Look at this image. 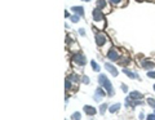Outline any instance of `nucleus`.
<instances>
[{
  "instance_id": "obj_1",
  "label": "nucleus",
  "mask_w": 155,
  "mask_h": 120,
  "mask_svg": "<svg viewBox=\"0 0 155 120\" xmlns=\"http://www.w3.org/2000/svg\"><path fill=\"white\" fill-rule=\"evenodd\" d=\"M93 21H94L96 25H97L98 22L101 23V30L105 28V26H106V21H105V16H104V13H102L101 9L97 8V9L93 10Z\"/></svg>"
},
{
  "instance_id": "obj_2",
  "label": "nucleus",
  "mask_w": 155,
  "mask_h": 120,
  "mask_svg": "<svg viewBox=\"0 0 155 120\" xmlns=\"http://www.w3.org/2000/svg\"><path fill=\"white\" fill-rule=\"evenodd\" d=\"M98 83H100V85H102V87H105V89L109 92V94L110 96H114V89H112V85H111V81L110 80H107V78L105 76V75H100L98 76Z\"/></svg>"
},
{
  "instance_id": "obj_3",
  "label": "nucleus",
  "mask_w": 155,
  "mask_h": 120,
  "mask_svg": "<svg viewBox=\"0 0 155 120\" xmlns=\"http://www.w3.org/2000/svg\"><path fill=\"white\" fill-rule=\"evenodd\" d=\"M71 61H72V63L74 65H78V66H84L85 65V62H87V60H85V57H84V54H82V53H75L74 56H72V58H71Z\"/></svg>"
},
{
  "instance_id": "obj_4",
  "label": "nucleus",
  "mask_w": 155,
  "mask_h": 120,
  "mask_svg": "<svg viewBox=\"0 0 155 120\" xmlns=\"http://www.w3.org/2000/svg\"><path fill=\"white\" fill-rule=\"evenodd\" d=\"M96 43H97V45H98V47L105 45V44L107 43V36H106L105 34H102V32L96 34Z\"/></svg>"
},
{
  "instance_id": "obj_5",
  "label": "nucleus",
  "mask_w": 155,
  "mask_h": 120,
  "mask_svg": "<svg viewBox=\"0 0 155 120\" xmlns=\"http://www.w3.org/2000/svg\"><path fill=\"white\" fill-rule=\"evenodd\" d=\"M107 58L110 61H118L120 58V56H119V52H118V49L116 48H111L110 50L107 52Z\"/></svg>"
},
{
  "instance_id": "obj_6",
  "label": "nucleus",
  "mask_w": 155,
  "mask_h": 120,
  "mask_svg": "<svg viewBox=\"0 0 155 120\" xmlns=\"http://www.w3.org/2000/svg\"><path fill=\"white\" fill-rule=\"evenodd\" d=\"M105 96H106L105 90H104L102 88H98V89L96 90V94H94V101H101Z\"/></svg>"
},
{
  "instance_id": "obj_7",
  "label": "nucleus",
  "mask_w": 155,
  "mask_h": 120,
  "mask_svg": "<svg viewBox=\"0 0 155 120\" xmlns=\"http://www.w3.org/2000/svg\"><path fill=\"white\" fill-rule=\"evenodd\" d=\"M141 66L142 67H145V68H147V70H150V68H153L155 66V63L153 62V61H149V60H145L141 62Z\"/></svg>"
},
{
  "instance_id": "obj_8",
  "label": "nucleus",
  "mask_w": 155,
  "mask_h": 120,
  "mask_svg": "<svg viewBox=\"0 0 155 120\" xmlns=\"http://www.w3.org/2000/svg\"><path fill=\"white\" fill-rule=\"evenodd\" d=\"M105 67H106V70L110 72L112 76H116V75H118V70H116L112 65H110V63H106V65H105Z\"/></svg>"
},
{
  "instance_id": "obj_9",
  "label": "nucleus",
  "mask_w": 155,
  "mask_h": 120,
  "mask_svg": "<svg viewBox=\"0 0 155 120\" xmlns=\"http://www.w3.org/2000/svg\"><path fill=\"white\" fill-rule=\"evenodd\" d=\"M142 97H143V94L140 93V92H137V90H134V92H131V93H129V98H131V100H141Z\"/></svg>"
},
{
  "instance_id": "obj_10",
  "label": "nucleus",
  "mask_w": 155,
  "mask_h": 120,
  "mask_svg": "<svg viewBox=\"0 0 155 120\" xmlns=\"http://www.w3.org/2000/svg\"><path fill=\"white\" fill-rule=\"evenodd\" d=\"M84 111L87 112V115H90V116L97 114V110L94 107H92V106H84Z\"/></svg>"
},
{
  "instance_id": "obj_11",
  "label": "nucleus",
  "mask_w": 155,
  "mask_h": 120,
  "mask_svg": "<svg viewBox=\"0 0 155 120\" xmlns=\"http://www.w3.org/2000/svg\"><path fill=\"white\" fill-rule=\"evenodd\" d=\"M118 61H119L118 63H119L120 66H127V65L131 62V58H129L128 56H124V57H120V58H119Z\"/></svg>"
},
{
  "instance_id": "obj_12",
  "label": "nucleus",
  "mask_w": 155,
  "mask_h": 120,
  "mask_svg": "<svg viewBox=\"0 0 155 120\" xmlns=\"http://www.w3.org/2000/svg\"><path fill=\"white\" fill-rule=\"evenodd\" d=\"M110 3L116 7H124L127 4V0H110Z\"/></svg>"
},
{
  "instance_id": "obj_13",
  "label": "nucleus",
  "mask_w": 155,
  "mask_h": 120,
  "mask_svg": "<svg viewBox=\"0 0 155 120\" xmlns=\"http://www.w3.org/2000/svg\"><path fill=\"white\" fill-rule=\"evenodd\" d=\"M71 10H74V12H75L76 14H79V16H83V14H84V8H83V7H72Z\"/></svg>"
},
{
  "instance_id": "obj_14",
  "label": "nucleus",
  "mask_w": 155,
  "mask_h": 120,
  "mask_svg": "<svg viewBox=\"0 0 155 120\" xmlns=\"http://www.w3.org/2000/svg\"><path fill=\"white\" fill-rule=\"evenodd\" d=\"M119 108H120V103H115V105H112V106L109 107V111H110L111 114H114V112H116Z\"/></svg>"
},
{
  "instance_id": "obj_15",
  "label": "nucleus",
  "mask_w": 155,
  "mask_h": 120,
  "mask_svg": "<svg viewBox=\"0 0 155 120\" xmlns=\"http://www.w3.org/2000/svg\"><path fill=\"white\" fill-rule=\"evenodd\" d=\"M106 0H97V8L98 9H104V8H106Z\"/></svg>"
},
{
  "instance_id": "obj_16",
  "label": "nucleus",
  "mask_w": 155,
  "mask_h": 120,
  "mask_svg": "<svg viewBox=\"0 0 155 120\" xmlns=\"http://www.w3.org/2000/svg\"><path fill=\"white\" fill-rule=\"evenodd\" d=\"M123 72H124V74H125V75H127L128 78H131V79H134V78H137V76H136V75H134V74L132 72V71H129V70H127V68H124V70H123Z\"/></svg>"
},
{
  "instance_id": "obj_17",
  "label": "nucleus",
  "mask_w": 155,
  "mask_h": 120,
  "mask_svg": "<svg viewBox=\"0 0 155 120\" xmlns=\"http://www.w3.org/2000/svg\"><path fill=\"white\" fill-rule=\"evenodd\" d=\"M67 79H70L71 81H74V83H79V80H80V78L76 75V74H72V75H70Z\"/></svg>"
},
{
  "instance_id": "obj_18",
  "label": "nucleus",
  "mask_w": 155,
  "mask_h": 120,
  "mask_svg": "<svg viewBox=\"0 0 155 120\" xmlns=\"http://www.w3.org/2000/svg\"><path fill=\"white\" fill-rule=\"evenodd\" d=\"M90 65H92V67H93V70H94L96 72H100V66H98L94 61H90Z\"/></svg>"
},
{
  "instance_id": "obj_19",
  "label": "nucleus",
  "mask_w": 155,
  "mask_h": 120,
  "mask_svg": "<svg viewBox=\"0 0 155 120\" xmlns=\"http://www.w3.org/2000/svg\"><path fill=\"white\" fill-rule=\"evenodd\" d=\"M109 106H107V103H102L101 105V107H100V114H105V111H106V108H107Z\"/></svg>"
},
{
  "instance_id": "obj_20",
  "label": "nucleus",
  "mask_w": 155,
  "mask_h": 120,
  "mask_svg": "<svg viewBox=\"0 0 155 120\" xmlns=\"http://www.w3.org/2000/svg\"><path fill=\"white\" fill-rule=\"evenodd\" d=\"M65 88H66V90L71 89V80L70 79H66V81H65Z\"/></svg>"
},
{
  "instance_id": "obj_21",
  "label": "nucleus",
  "mask_w": 155,
  "mask_h": 120,
  "mask_svg": "<svg viewBox=\"0 0 155 120\" xmlns=\"http://www.w3.org/2000/svg\"><path fill=\"white\" fill-rule=\"evenodd\" d=\"M70 18H71L72 22H75V23H76V22H79V21H80V16H79V14H75V16H71Z\"/></svg>"
},
{
  "instance_id": "obj_22",
  "label": "nucleus",
  "mask_w": 155,
  "mask_h": 120,
  "mask_svg": "<svg viewBox=\"0 0 155 120\" xmlns=\"http://www.w3.org/2000/svg\"><path fill=\"white\" fill-rule=\"evenodd\" d=\"M146 75H147V78H150V79H155V71H150V70H149V72H147Z\"/></svg>"
},
{
  "instance_id": "obj_23",
  "label": "nucleus",
  "mask_w": 155,
  "mask_h": 120,
  "mask_svg": "<svg viewBox=\"0 0 155 120\" xmlns=\"http://www.w3.org/2000/svg\"><path fill=\"white\" fill-rule=\"evenodd\" d=\"M80 118H82V116H80V114H79V112L72 114V119H74V120H80Z\"/></svg>"
},
{
  "instance_id": "obj_24",
  "label": "nucleus",
  "mask_w": 155,
  "mask_h": 120,
  "mask_svg": "<svg viewBox=\"0 0 155 120\" xmlns=\"http://www.w3.org/2000/svg\"><path fill=\"white\" fill-rule=\"evenodd\" d=\"M82 81H83L84 84H89V81H90V80H89V78L87 76V75H84V76L82 78Z\"/></svg>"
},
{
  "instance_id": "obj_25",
  "label": "nucleus",
  "mask_w": 155,
  "mask_h": 120,
  "mask_svg": "<svg viewBox=\"0 0 155 120\" xmlns=\"http://www.w3.org/2000/svg\"><path fill=\"white\" fill-rule=\"evenodd\" d=\"M147 103H149L151 107H154V108H155V101L153 100V98H149V100H147Z\"/></svg>"
},
{
  "instance_id": "obj_26",
  "label": "nucleus",
  "mask_w": 155,
  "mask_h": 120,
  "mask_svg": "<svg viewBox=\"0 0 155 120\" xmlns=\"http://www.w3.org/2000/svg\"><path fill=\"white\" fill-rule=\"evenodd\" d=\"M147 120H155V112L154 114H150V115L147 116Z\"/></svg>"
},
{
  "instance_id": "obj_27",
  "label": "nucleus",
  "mask_w": 155,
  "mask_h": 120,
  "mask_svg": "<svg viewBox=\"0 0 155 120\" xmlns=\"http://www.w3.org/2000/svg\"><path fill=\"white\" fill-rule=\"evenodd\" d=\"M79 34H80V35H85V31H84V28H80V30H79Z\"/></svg>"
},
{
  "instance_id": "obj_28",
  "label": "nucleus",
  "mask_w": 155,
  "mask_h": 120,
  "mask_svg": "<svg viewBox=\"0 0 155 120\" xmlns=\"http://www.w3.org/2000/svg\"><path fill=\"white\" fill-rule=\"evenodd\" d=\"M122 89H123V90H124V92H127V90H128V89H127V87H125V85H124V84H123V85H122Z\"/></svg>"
},
{
  "instance_id": "obj_29",
  "label": "nucleus",
  "mask_w": 155,
  "mask_h": 120,
  "mask_svg": "<svg viewBox=\"0 0 155 120\" xmlns=\"http://www.w3.org/2000/svg\"><path fill=\"white\" fill-rule=\"evenodd\" d=\"M83 1H89V0H83Z\"/></svg>"
},
{
  "instance_id": "obj_30",
  "label": "nucleus",
  "mask_w": 155,
  "mask_h": 120,
  "mask_svg": "<svg viewBox=\"0 0 155 120\" xmlns=\"http://www.w3.org/2000/svg\"><path fill=\"white\" fill-rule=\"evenodd\" d=\"M154 90H155V84H154Z\"/></svg>"
}]
</instances>
